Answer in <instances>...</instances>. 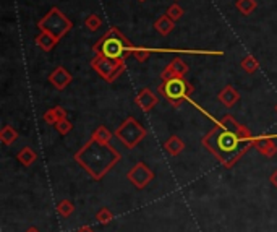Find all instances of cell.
<instances>
[{"label":"cell","mask_w":277,"mask_h":232,"mask_svg":"<svg viewBox=\"0 0 277 232\" xmlns=\"http://www.w3.org/2000/svg\"><path fill=\"white\" fill-rule=\"evenodd\" d=\"M255 136L248 127L238 124L230 114L224 115L209 133L203 136V146L224 167H233L253 146Z\"/></svg>","instance_id":"obj_1"},{"label":"cell","mask_w":277,"mask_h":232,"mask_svg":"<svg viewBox=\"0 0 277 232\" xmlns=\"http://www.w3.org/2000/svg\"><path fill=\"white\" fill-rule=\"evenodd\" d=\"M120 153L109 143L89 140L75 154V161L94 180H101L120 161Z\"/></svg>","instance_id":"obj_2"},{"label":"cell","mask_w":277,"mask_h":232,"mask_svg":"<svg viewBox=\"0 0 277 232\" xmlns=\"http://www.w3.org/2000/svg\"><path fill=\"white\" fill-rule=\"evenodd\" d=\"M135 46L130 39L120 31L117 26L109 28V31L99 38V41L93 46V50L96 55H102L107 59H125L133 55Z\"/></svg>","instance_id":"obj_3"},{"label":"cell","mask_w":277,"mask_h":232,"mask_svg":"<svg viewBox=\"0 0 277 232\" xmlns=\"http://www.w3.org/2000/svg\"><path fill=\"white\" fill-rule=\"evenodd\" d=\"M158 91L166 98V101L172 107H180L181 102L190 99L195 88L185 76H181V78H170V80L162 81L159 84Z\"/></svg>","instance_id":"obj_4"},{"label":"cell","mask_w":277,"mask_h":232,"mask_svg":"<svg viewBox=\"0 0 277 232\" xmlns=\"http://www.w3.org/2000/svg\"><path fill=\"white\" fill-rule=\"evenodd\" d=\"M38 28L41 31H46L49 34H52V36L60 42V39H62L65 34L72 31L73 23L65 13H62L60 8L52 7L50 10L38 21Z\"/></svg>","instance_id":"obj_5"},{"label":"cell","mask_w":277,"mask_h":232,"mask_svg":"<svg viewBox=\"0 0 277 232\" xmlns=\"http://www.w3.org/2000/svg\"><path fill=\"white\" fill-rule=\"evenodd\" d=\"M114 135L125 148L133 150L143 141V138L148 135V132H146V128L138 122L135 117H127L124 122L118 125Z\"/></svg>","instance_id":"obj_6"},{"label":"cell","mask_w":277,"mask_h":232,"mask_svg":"<svg viewBox=\"0 0 277 232\" xmlns=\"http://www.w3.org/2000/svg\"><path fill=\"white\" fill-rule=\"evenodd\" d=\"M91 68L104 81L114 83L127 70V65L125 59H107L102 55H94V59L91 60Z\"/></svg>","instance_id":"obj_7"},{"label":"cell","mask_w":277,"mask_h":232,"mask_svg":"<svg viewBox=\"0 0 277 232\" xmlns=\"http://www.w3.org/2000/svg\"><path fill=\"white\" fill-rule=\"evenodd\" d=\"M127 179L136 188H140V190H141V188L149 185V182L154 179V172L144 164V162H136V164L130 169V172L127 174Z\"/></svg>","instance_id":"obj_8"},{"label":"cell","mask_w":277,"mask_h":232,"mask_svg":"<svg viewBox=\"0 0 277 232\" xmlns=\"http://www.w3.org/2000/svg\"><path fill=\"white\" fill-rule=\"evenodd\" d=\"M188 70H190V67L187 65L185 60H181L180 57H175V59H172L166 65V68L161 72V78H162V81L170 80V78H181V76H185L188 73Z\"/></svg>","instance_id":"obj_9"},{"label":"cell","mask_w":277,"mask_h":232,"mask_svg":"<svg viewBox=\"0 0 277 232\" xmlns=\"http://www.w3.org/2000/svg\"><path fill=\"white\" fill-rule=\"evenodd\" d=\"M72 81H73L72 73L68 72L65 67H62V65L55 67L54 70H52V73L49 75V83H50L52 86H54L57 91H64Z\"/></svg>","instance_id":"obj_10"},{"label":"cell","mask_w":277,"mask_h":232,"mask_svg":"<svg viewBox=\"0 0 277 232\" xmlns=\"http://www.w3.org/2000/svg\"><path fill=\"white\" fill-rule=\"evenodd\" d=\"M253 148L258 150L259 154H263L266 158H272L277 154V143L271 135H261V136H255L253 140Z\"/></svg>","instance_id":"obj_11"},{"label":"cell","mask_w":277,"mask_h":232,"mask_svg":"<svg viewBox=\"0 0 277 232\" xmlns=\"http://www.w3.org/2000/svg\"><path fill=\"white\" fill-rule=\"evenodd\" d=\"M159 102L158 96L149 90V88H143L138 91V94L135 96V104L140 107L143 112H149L152 107H156V104Z\"/></svg>","instance_id":"obj_12"},{"label":"cell","mask_w":277,"mask_h":232,"mask_svg":"<svg viewBox=\"0 0 277 232\" xmlns=\"http://www.w3.org/2000/svg\"><path fill=\"white\" fill-rule=\"evenodd\" d=\"M218 99L221 101V104H224L227 109L233 107L240 101V93L237 88H233L232 84H227L221 90V93L218 94Z\"/></svg>","instance_id":"obj_13"},{"label":"cell","mask_w":277,"mask_h":232,"mask_svg":"<svg viewBox=\"0 0 277 232\" xmlns=\"http://www.w3.org/2000/svg\"><path fill=\"white\" fill-rule=\"evenodd\" d=\"M154 30L158 31L161 36H169V34L175 30V21L169 18L167 15H161L159 18L154 21Z\"/></svg>","instance_id":"obj_14"},{"label":"cell","mask_w":277,"mask_h":232,"mask_svg":"<svg viewBox=\"0 0 277 232\" xmlns=\"http://www.w3.org/2000/svg\"><path fill=\"white\" fill-rule=\"evenodd\" d=\"M34 41H36V46L41 50H44V52H50V50L58 44V41L54 36H52V34H49L46 31H41Z\"/></svg>","instance_id":"obj_15"},{"label":"cell","mask_w":277,"mask_h":232,"mask_svg":"<svg viewBox=\"0 0 277 232\" xmlns=\"http://www.w3.org/2000/svg\"><path fill=\"white\" fill-rule=\"evenodd\" d=\"M164 150H166L170 156H178V154L185 150V141L177 135H172L170 138L164 143Z\"/></svg>","instance_id":"obj_16"},{"label":"cell","mask_w":277,"mask_h":232,"mask_svg":"<svg viewBox=\"0 0 277 232\" xmlns=\"http://www.w3.org/2000/svg\"><path fill=\"white\" fill-rule=\"evenodd\" d=\"M67 119V110L62 107V106H55V107H52L49 109L47 112L44 114V122L49 124V125H57L60 120H64Z\"/></svg>","instance_id":"obj_17"},{"label":"cell","mask_w":277,"mask_h":232,"mask_svg":"<svg viewBox=\"0 0 277 232\" xmlns=\"http://www.w3.org/2000/svg\"><path fill=\"white\" fill-rule=\"evenodd\" d=\"M16 159H18L24 167H29V166L34 164V162H36L38 154L31 148V146H24V148H21L18 151V154H16Z\"/></svg>","instance_id":"obj_18"},{"label":"cell","mask_w":277,"mask_h":232,"mask_svg":"<svg viewBox=\"0 0 277 232\" xmlns=\"http://www.w3.org/2000/svg\"><path fill=\"white\" fill-rule=\"evenodd\" d=\"M18 130L12 125H5L2 130H0V141H2L5 146H10L13 144L16 140H18Z\"/></svg>","instance_id":"obj_19"},{"label":"cell","mask_w":277,"mask_h":232,"mask_svg":"<svg viewBox=\"0 0 277 232\" xmlns=\"http://www.w3.org/2000/svg\"><path fill=\"white\" fill-rule=\"evenodd\" d=\"M112 136H115V135L112 133L107 127L101 125V127L96 128V130H94V133H93L91 138H93V140H96V141H101V143H109V141L112 140Z\"/></svg>","instance_id":"obj_20"},{"label":"cell","mask_w":277,"mask_h":232,"mask_svg":"<svg viewBox=\"0 0 277 232\" xmlns=\"http://www.w3.org/2000/svg\"><path fill=\"white\" fill-rule=\"evenodd\" d=\"M241 70L243 72H247V73H255V72H258V68H259V62L256 60V57L255 55H247V57H243V60H241Z\"/></svg>","instance_id":"obj_21"},{"label":"cell","mask_w":277,"mask_h":232,"mask_svg":"<svg viewBox=\"0 0 277 232\" xmlns=\"http://www.w3.org/2000/svg\"><path fill=\"white\" fill-rule=\"evenodd\" d=\"M235 7L241 15H252L256 10L258 4L256 0H237Z\"/></svg>","instance_id":"obj_22"},{"label":"cell","mask_w":277,"mask_h":232,"mask_svg":"<svg viewBox=\"0 0 277 232\" xmlns=\"http://www.w3.org/2000/svg\"><path fill=\"white\" fill-rule=\"evenodd\" d=\"M84 26L88 28L89 31H98L101 26H102V20H101V16L96 15V13H91L89 16H86L84 18Z\"/></svg>","instance_id":"obj_23"},{"label":"cell","mask_w":277,"mask_h":232,"mask_svg":"<svg viewBox=\"0 0 277 232\" xmlns=\"http://www.w3.org/2000/svg\"><path fill=\"white\" fill-rule=\"evenodd\" d=\"M75 211V206L70 200H64V201H60L58 206H57V213L60 214L62 218H68V216H72V213Z\"/></svg>","instance_id":"obj_24"},{"label":"cell","mask_w":277,"mask_h":232,"mask_svg":"<svg viewBox=\"0 0 277 232\" xmlns=\"http://www.w3.org/2000/svg\"><path fill=\"white\" fill-rule=\"evenodd\" d=\"M183 13H185V10H183V8H181L177 2L172 4V5L167 8V12H166V15L169 16V18L174 20V21L181 20V16H183Z\"/></svg>","instance_id":"obj_25"},{"label":"cell","mask_w":277,"mask_h":232,"mask_svg":"<svg viewBox=\"0 0 277 232\" xmlns=\"http://www.w3.org/2000/svg\"><path fill=\"white\" fill-rule=\"evenodd\" d=\"M96 219L101 222V224H109V222L114 219V213H112L109 208H101L96 213Z\"/></svg>","instance_id":"obj_26"},{"label":"cell","mask_w":277,"mask_h":232,"mask_svg":"<svg viewBox=\"0 0 277 232\" xmlns=\"http://www.w3.org/2000/svg\"><path fill=\"white\" fill-rule=\"evenodd\" d=\"M72 128H73V124L70 122V120H68V119H64V120H60V122L55 125V130L60 133V135H68V133H70L72 132Z\"/></svg>","instance_id":"obj_27"},{"label":"cell","mask_w":277,"mask_h":232,"mask_svg":"<svg viewBox=\"0 0 277 232\" xmlns=\"http://www.w3.org/2000/svg\"><path fill=\"white\" fill-rule=\"evenodd\" d=\"M151 55V50L149 49H144V47H136L133 49V57L138 60V62H146Z\"/></svg>","instance_id":"obj_28"},{"label":"cell","mask_w":277,"mask_h":232,"mask_svg":"<svg viewBox=\"0 0 277 232\" xmlns=\"http://www.w3.org/2000/svg\"><path fill=\"white\" fill-rule=\"evenodd\" d=\"M269 180H271V184L277 188V169L274 170V172L271 174V177H269Z\"/></svg>","instance_id":"obj_29"},{"label":"cell","mask_w":277,"mask_h":232,"mask_svg":"<svg viewBox=\"0 0 277 232\" xmlns=\"http://www.w3.org/2000/svg\"><path fill=\"white\" fill-rule=\"evenodd\" d=\"M76 232H94L89 226H83V227H80Z\"/></svg>","instance_id":"obj_30"},{"label":"cell","mask_w":277,"mask_h":232,"mask_svg":"<svg viewBox=\"0 0 277 232\" xmlns=\"http://www.w3.org/2000/svg\"><path fill=\"white\" fill-rule=\"evenodd\" d=\"M26 232H41V230H38L36 227H29L28 230H26Z\"/></svg>","instance_id":"obj_31"},{"label":"cell","mask_w":277,"mask_h":232,"mask_svg":"<svg viewBox=\"0 0 277 232\" xmlns=\"http://www.w3.org/2000/svg\"><path fill=\"white\" fill-rule=\"evenodd\" d=\"M138 2H146V0H138Z\"/></svg>","instance_id":"obj_32"},{"label":"cell","mask_w":277,"mask_h":232,"mask_svg":"<svg viewBox=\"0 0 277 232\" xmlns=\"http://www.w3.org/2000/svg\"><path fill=\"white\" fill-rule=\"evenodd\" d=\"M275 112H277V104H275Z\"/></svg>","instance_id":"obj_33"},{"label":"cell","mask_w":277,"mask_h":232,"mask_svg":"<svg viewBox=\"0 0 277 232\" xmlns=\"http://www.w3.org/2000/svg\"><path fill=\"white\" fill-rule=\"evenodd\" d=\"M175 2H177V0H175Z\"/></svg>","instance_id":"obj_34"}]
</instances>
